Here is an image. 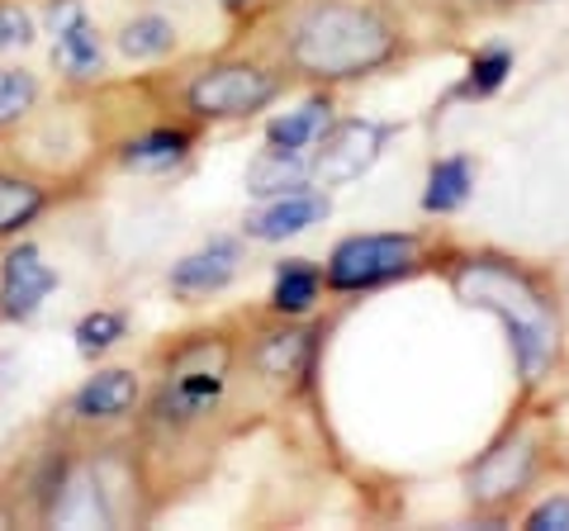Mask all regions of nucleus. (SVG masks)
<instances>
[{"mask_svg": "<svg viewBox=\"0 0 569 531\" xmlns=\"http://www.w3.org/2000/svg\"><path fill=\"white\" fill-rule=\"evenodd\" d=\"M399 52V33L376 6L361 0H309L284 24V58L313 81L376 72Z\"/></svg>", "mask_w": 569, "mask_h": 531, "instance_id": "obj_1", "label": "nucleus"}, {"mask_svg": "<svg viewBox=\"0 0 569 531\" xmlns=\"http://www.w3.org/2000/svg\"><path fill=\"white\" fill-rule=\"evenodd\" d=\"M451 285L470 309H485L508 328L522 380L537 384L550 375V365L560 357V318L522 266L498 257H466L451 271Z\"/></svg>", "mask_w": 569, "mask_h": 531, "instance_id": "obj_2", "label": "nucleus"}, {"mask_svg": "<svg viewBox=\"0 0 569 531\" xmlns=\"http://www.w3.org/2000/svg\"><path fill=\"white\" fill-rule=\"evenodd\" d=\"M228 370H233V347L219 332H194L176 351H167L162 384L148 399V422L157 432H190L219 413L228 394Z\"/></svg>", "mask_w": 569, "mask_h": 531, "instance_id": "obj_3", "label": "nucleus"}, {"mask_svg": "<svg viewBox=\"0 0 569 531\" xmlns=\"http://www.w3.org/2000/svg\"><path fill=\"white\" fill-rule=\"evenodd\" d=\"M280 77L266 72L257 62L228 58V62H209L194 67V72L181 81V110L200 123H228V119H252L257 110H266L280 96Z\"/></svg>", "mask_w": 569, "mask_h": 531, "instance_id": "obj_4", "label": "nucleus"}, {"mask_svg": "<svg viewBox=\"0 0 569 531\" xmlns=\"http://www.w3.org/2000/svg\"><path fill=\"white\" fill-rule=\"evenodd\" d=\"M58 285L62 271L43 257L39 242L29 238L6 242V252H0V323L6 328L33 323L48 309V299L58 294Z\"/></svg>", "mask_w": 569, "mask_h": 531, "instance_id": "obj_5", "label": "nucleus"}, {"mask_svg": "<svg viewBox=\"0 0 569 531\" xmlns=\"http://www.w3.org/2000/svg\"><path fill=\"white\" fill-rule=\"evenodd\" d=\"M418 261V238L413 233H361L347 238L328 261V285L332 290H370L385 285Z\"/></svg>", "mask_w": 569, "mask_h": 531, "instance_id": "obj_6", "label": "nucleus"}, {"mask_svg": "<svg viewBox=\"0 0 569 531\" xmlns=\"http://www.w3.org/2000/svg\"><path fill=\"white\" fill-rule=\"evenodd\" d=\"M43 24L52 39V67L71 86H91L104 77V39L100 24L91 20V10L81 0H48Z\"/></svg>", "mask_w": 569, "mask_h": 531, "instance_id": "obj_7", "label": "nucleus"}, {"mask_svg": "<svg viewBox=\"0 0 569 531\" xmlns=\"http://www.w3.org/2000/svg\"><path fill=\"white\" fill-rule=\"evenodd\" d=\"M142 403V380L129 365H104L96 375H86L67 399V422L71 428H110V422H123L129 413H138Z\"/></svg>", "mask_w": 569, "mask_h": 531, "instance_id": "obj_8", "label": "nucleus"}, {"mask_svg": "<svg viewBox=\"0 0 569 531\" xmlns=\"http://www.w3.org/2000/svg\"><path fill=\"white\" fill-rule=\"evenodd\" d=\"M389 143V129L385 123H370V119H351V123H337V129H323V148L309 162V181L318 186H342L356 181L361 171L376 167V157Z\"/></svg>", "mask_w": 569, "mask_h": 531, "instance_id": "obj_9", "label": "nucleus"}, {"mask_svg": "<svg viewBox=\"0 0 569 531\" xmlns=\"http://www.w3.org/2000/svg\"><path fill=\"white\" fill-rule=\"evenodd\" d=\"M52 209V181L24 167L20 157H0V247L29 238V228Z\"/></svg>", "mask_w": 569, "mask_h": 531, "instance_id": "obj_10", "label": "nucleus"}, {"mask_svg": "<svg viewBox=\"0 0 569 531\" xmlns=\"http://www.w3.org/2000/svg\"><path fill=\"white\" fill-rule=\"evenodd\" d=\"M238 266H242V247L233 238H213V242L194 247L190 257H181L171 266L167 285H171V294H181L186 304H194V299H209V294L233 285Z\"/></svg>", "mask_w": 569, "mask_h": 531, "instance_id": "obj_11", "label": "nucleus"}, {"mask_svg": "<svg viewBox=\"0 0 569 531\" xmlns=\"http://www.w3.org/2000/svg\"><path fill=\"white\" fill-rule=\"evenodd\" d=\"M194 148V133L181 129V123H157V129H142L133 138L119 143V167L123 171H138V176H162V171H176L190 157Z\"/></svg>", "mask_w": 569, "mask_h": 531, "instance_id": "obj_12", "label": "nucleus"}, {"mask_svg": "<svg viewBox=\"0 0 569 531\" xmlns=\"http://www.w3.org/2000/svg\"><path fill=\"white\" fill-rule=\"evenodd\" d=\"M328 214V200L323 194H309V190H295V194H276V204L257 209L252 219H247V238L257 242H284L295 233H305V228L323 223Z\"/></svg>", "mask_w": 569, "mask_h": 531, "instance_id": "obj_13", "label": "nucleus"}, {"mask_svg": "<svg viewBox=\"0 0 569 531\" xmlns=\"http://www.w3.org/2000/svg\"><path fill=\"white\" fill-rule=\"evenodd\" d=\"M313 357V332L305 328H276V332H261L257 347H252V370L271 384H290L309 370Z\"/></svg>", "mask_w": 569, "mask_h": 531, "instance_id": "obj_14", "label": "nucleus"}, {"mask_svg": "<svg viewBox=\"0 0 569 531\" xmlns=\"http://www.w3.org/2000/svg\"><path fill=\"white\" fill-rule=\"evenodd\" d=\"M43 104V81L20 62H0V143L14 138L24 123L39 114Z\"/></svg>", "mask_w": 569, "mask_h": 531, "instance_id": "obj_15", "label": "nucleus"}, {"mask_svg": "<svg viewBox=\"0 0 569 531\" xmlns=\"http://www.w3.org/2000/svg\"><path fill=\"white\" fill-rule=\"evenodd\" d=\"M527 474H531V447L527 441H512V447H498L485 465L475 470V499H508V493H518L527 484Z\"/></svg>", "mask_w": 569, "mask_h": 531, "instance_id": "obj_16", "label": "nucleus"}, {"mask_svg": "<svg viewBox=\"0 0 569 531\" xmlns=\"http://www.w3.org/2000/svg\"><path fill=\"white\" fill-rule=\"evenodd\" d=\"M328 110H332L328 100H305L299 110L276 114L271 123H266V148L271 152H305V148H313L318 138H323V129H328Z\"/></svg>", "mask_w": 569, "mask_h": 531, "instance_id": "obj_17", "label": "nucleus"}, {"mask_svg": "<svg viewBox=\"0 0 569 531\" xmlns=\"http://www.w3.org/2000/svg\"><path fill=\"white\" fill-rule=\"evenodd\" d=\"M114 48L129 62H162L167 52H176V24L167 14H133L114 33Z\"/></svg>", "mask_w": 569, "mask_h": 531, "instance_id": "obj_18", "label": "nucleus"}, {"mask_svg": "<svg viewBox=\"0 0 569 531\" xmlns=\"http://www.w3.org/2000/svg\"><path fill=\"white\" fill-rule=\"evenodd\" d=\"M129 338V313L123 309H91L71 323V347L81 361H100Z\"/></svg>", "mask_w": 569, "mask_h": 531, "instance_id": "obj_19", "label": "nucleus"}, {"mask_svg": "<svg viewBox=\"0 0 569 531\" xmlns=\"http://www.w3.org/2000/svg\"><path fill=\"white\" fill-rule=\"evenodd\" d=\"M309 186L305 152H271L266 148L252 167H247V190L252 194H295Z\"/></svg>", "mask_w": 569, "mask_h": 531, "instance_id": "obj_20", "label": "nucleus"}, {"mask_svg": "<svg viewBox=\"0 0 569 531\" xmlns=\"http://www.w3.org/2000/svg\"><path fill=\"white\" fill-rule=\"evenodd\" d=\"M318 290H323V275H318V266H309V261H280L276 266V285H271V309L276 313H305L313 299H318Z\"/></svg>", "mask_w": 569, "mask_h": 531, "instance_id": "obj_21", "label": "nucleus"}, {"mask_svg": "<svg viewBox=\"0 0 569 531\" xmlns=\"http://www.w3.org/2000/svg\"><path fill=\"white\" fill-rule=\"evenodd\" d=\"M470 162L466 157H447V162H437L427 171V194H422V209L427 214H451L470 200Z\"/></svg>", "mask_w": 569, "mask_h": 531, "instance_id": "obj_22", "label": "nucleus"}, {"mask_svg": "<svg viewBox=\"0 0 569 531\" xmlns=\"http://www.w3.org/2000/svg\"><path fill=\"white\" fill-rule=\"evenodd\" d=\"M39 14H33L24 0H0V62L20 58L39 43Z\"/></svg>", "mask_w": 569, "mask_h": 531, "instance_id": "obj_23", "label": "nucleus"}, {"mask_svg": "<svg viewBox=\"0 0 569 531\" xmlns=\"http://www.w3.org/2000/svg\"><path fill=\"white\" fill-rule=\"evenodd\" d=\"M508 72H512V52L508 48H489V52H479V58L470 62V77H466L460 91H466V96H489V91L503 86Z\"/></svg>", "mask_w": 569, "mask_h": 531, "instance_id": "obj_24", "label": "nucleus"}, {"mask_svg": "<svg viewBox=\"0 0 569 531\" xmlns=\"http://www.w3.org/2000/svg\"><path fill=\"white\" fill-rule=\"evenodd\" d=\"M531 531H569V499H550L527 518Z\"/></svg>", "mask_w": 569, "mask_h": 531, "instance_id": "obj_25", "label": "nucleus"}, {"mask_svg": "<svg viewBox=\"0 0 569 531\" xmlns=\"http://www.w3.org/2000/svg\"><path fill=\"white\" fill-rule=\"evenodd\" d=\"M228 6H242V0H228Z\"/></svg>", "mask_w": 569, "mask_h": 531, "instance_id": "obj_26", "label": "nucleus"}]
</instances>
